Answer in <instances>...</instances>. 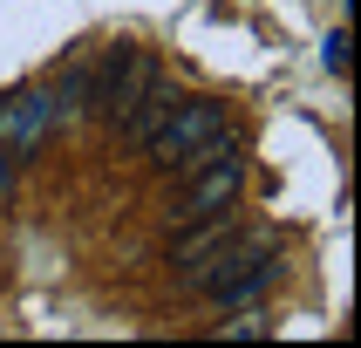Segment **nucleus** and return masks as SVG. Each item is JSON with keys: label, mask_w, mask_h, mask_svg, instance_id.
Listing matches in <instances>:
<instances>
[{"label": "nucleus", "mask_w": 361, "mask_h": 348, "mask_svg": "<svg viewBox=\"0 0 361 348\" xmlns=\"http://www.w3.org/2000/svg\"><path fill=\"white\" fill-rule=\"evenodd\" d=\"M55 123H61V109H55V96H48V89H27V96L7 102V143H14V150H35Z\"/></svg>", "instance_id": "0eeeda50"}, {"label": "nucleus", "mask_w": 361, "mask_h": 348, "mask_svg": "<svg viewBox=\"0 0 361 348\" xmlns=\"http://www.w3.org/2000/svg\"><path fill=\"white\" fill-rule=\"evenodd\" d=\"M225 130H232V109H225L219 96H178V109L164 116V130L143 143V164L164 171V178H184L191 164L212 157V143H219Z\"/></svg>", "instance_id": "f03ea898"}, {"label": "nucleus", "mask_w": 361, "mask_h": 348, "mask_svg": "<svg viewBox=\"0 0 361 348\" xmlns=\"http://www.w3.org/2000/svg\"><path fill=\"white\" fill-rule=\"evenodd\" d=\"M239 191H245V137L225 143L219 157H204V164L184 171V198L171 205V225L212 219V212H239Z\"/></svg>", "instance_id": "20e7f679"}, {"label": "nucleus", "mask_w": 361, "mask_h": 348, "mask_svg": "<svg viewBox=\"0 0 361 348\" xmlns=\"http://www.w3.org/2000/svg\"><path fill=\"white\" fill-rule=\"evenodd\" d=\"M321 61L334 68V76H348V28H334V35L321 41Z\"/></svg>", "instance_id": "1a4fd4ad"}, {"label": "nucleus", "mask_w": 361, "mask_h": 348, "mask_svg": "<svg viewBox=\"0 0 361 348\" xmlns=\"http://www.w3.org/2000/svg\"><path fill=\"white\" fill-rule=\"evenodd\" d=\"M239 232H245V225L232 219V212H212V219H184V225H171V239H164L171 287H178V294H191V287H198V273L219 260V253L239 239Z\"/></svg>", "instance_id": "39448f33"}, {"label": "nucleus", "mask_w": 361, "mask_h": 348, "mask_svg": "<svg viewBox=\"0 0 361 348\" xmlns=\"http://www.w3.org/2000/svg\"><path fill=\"white\" fill-rule=\"evenodd\" d=\"M219 335H225V342H266L273 321H266L259 307H232V321H219Z\"/></svg>", "instance_id": "6e6552de"}, {"label": "nucleus", "mask_w": 361, "mask_h": 348, "mask_svg": "<svg viewBox=\"0 0 361 348\" xmlns=\"http://www.w3.org/2000/svg\"><path fill=\"white\" fill-rule=\"evenodd\" d=\"M171 109H178V89H171V76H157V82H150V89H143V96L116 116V143H123V150H143V143L164 130Z\"/></svg>", "instance_id": "423d86ee"}, {"label": "nucleus", "mask_w": 361, "mask_h": 348, "mask_svg": "<svg viewBox=\"0 0 361 348\" xmlns=\"http://www.w3.org/2000/svg\"><path fill=\"white\" fill-rule=\"evenodd\" d=\"M286 273V253H280V232H239V239L225 246L219 260L198 273V294L204 307H219V314H232V307H259L273 287H280Z\"/></svg>", "instance_id": "f257e3e1"}, {"label": "nucleus", "mask_w": 361, "mask_h": 348, "mask_svg": "<svg viewBox=\"0 0 361 348\" xmlns=\"http://www.w3.org/2000/svg\"><path fill=\"white\" fill-rule=\"evenodd\" d=\"M157 76H164L157 48H102V55H89V76H82V109H75V116L102 123V130H116V116H123V109H130V102H137Z\"/></svg>", "instance_id": "7ed1b4c3"}]
</instances>
